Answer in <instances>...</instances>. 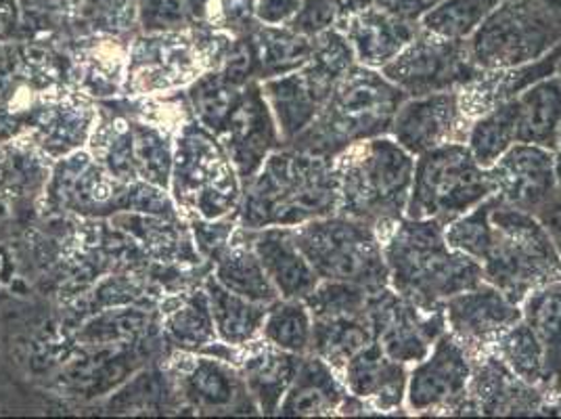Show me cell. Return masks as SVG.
Masks as SVG:
<instances>
[{
    "instance_id": "cell-13",
    "label": "cell",
    "mask_w": 561,
    "mask_h": 419,
    "mask_svg": "<svg viewBox=\"0 0 561 419\" xmlns=\"http://www.w3.org/2000/svg\"><path fill=\"white\" fill-rule=\"evenodd\" d=\"M471 122L461 110L457 91L413 97L398 107L390 137L417 158L443 145L468 143Z\"/></svg>"
},
{
    "instance_id": "cell-40",
    "label": "cell",
    "mask_w": 561,
    "mask_h": 419,
    "mask_svg": "<svg viewBox=\"0 0 561 419\" xmlns=\"http://www.w3.org/2000/svg\"><path fill=\"white\" fill-rule=\"evenodd\" d=\"M348 15L342 0H302L287 27L306 38H314L331 27H337Z\"/></svg>"
},
{
    "instance_id": "cell-41",
    "label": "cell",
    "mask_w": 561,
    "mask_h": 419,
    "mask_svg": "<svg viewBox=\"0 0 561 419\" xmlns=\"http://www.w3.org/2000/svg\"><path fill=\"white\" fill-rule=\"evenodd\" d=\"M133 156H135V166H139L145 179L158 185L168 183L170 158H168L164 143L158 139L156 133L145 128L137 131V135L133 137Z\"/></svg>"
},
{
    "instance_id": "cell-45",
    "label": "cell",
    "mask_w": 561,
    "mask_h": 419,
    "mask_svg": "<svg viewBox=\"0 0 561 419\" xmlns=\"http://www.w3.org/2000/svg\"><path fill=\"white\" fill-rule=\"evenodd\" d=\"M302 0H256V20L260 24L285 25L298 11Z\"/></svg>"
},
{
    "instance_id": "cell-21",
    "label": "cell",
    "mask_w": 561,
    "mask_h": 419,
    "mask_svg": "<svg viewBox=\"0 0 561 419\" xmlns=\"http://www.w3.org/2000/svg\"><path fill=\"white\" fill-rule=\"evenodd\" d=\"M351 390L344 380L314 354H306L287 395L279 405V416H342Z\"/></svg>"
},
{
    "instance_id": "cell-47",
    "label": "cell",
    "mask_w": 561,
    "mask_h": 419,
    "mask_svg": "<svg viewBox=\"0 0 561 419\" xmlns=\"http://www.w3.org/2000/svg\"><path fill=\"white\" fill-rule=\"evenodd\" d=\"M22 18V4L20 0H0V38L11 36Z\"/></svg>"
},
{
    "instance_id": "cell-11",
    "label": "cell",
    "mask_w": 561,
    "mask_h": 419,
    "mask_svg": "<svg viewBox=\"0 0 561 419\" xmlns=\"http://www.w3.org/2000/svg\"><path fill=\"white\" fill-rule=\"evenodd\" d=\"M374 342L398 363H421L446 331L445 308L423 310L397 294L390 285L369 296Z\"/></svg>"
},
{
    "instance_id": "cell-20",
    "label": "cell",
    "mask_w": 561,
    "mask_h": 419,
    "mask_svg": "<svg viewBox=\"0 0 561 419\" xmlns=\"http://www.w3.org/2000/svg\"><path fill=\"white\" fill-rule=\"evenodd\" d=\"M560 57L561 45L533 64L480 71L476 80H471L461 91H457L463 114L476 120L507 101H514L528 87L537 84L538 80L553 76Z\"/></svg>"
},
{
    "instance_id": "cell-17",
    "label": "cell",
    "mask_w": 561,
    "mask_h": 419,
    "mask_svg": "<svg viewBox=\"0 0 561 419\" xmlns=\"http://www.w3.org/2000/svg\"><path fill=\"white\" fill-rule=\"evenodd\" d=\"M409 370L371 342L352 356L340 377L351 395L365 400L369 416H407Z\"/></svg>"
},
{
    "instance_id": "cell-35",
    "label": "cell",
    "mask_w": 561,
    "mask_h": 419,
    "mask_svg": "<svg viewBox=\"0 0 561 419\" xmlns=\"http://www.w3.org/2000/svg\"><path fill=\"white\" fill-rule=\"evenodd\" d=\"M512 372L517 373L528 384L545 390V354L535 331L522 319L512 329H507L496 344L492 347ZM547 393V390H545ZM549 396V395H547Z\"/></svg>"
},
{
    "instance_id": "cell-48",
    "label": "cell",
    "mask_w": 561,
    "mask_h": 419,
    "mask_svg": "<svg viewBox=\"0 0 561 419\" xmlns=\"http://www.w3.org/2000/svg\"><path fill=\"white\" fill-rule=\"evenodd\" d=\"M187 7L188 20H204L211 0H183Z\"/></svg>"
},
{
    "instance_id": "cell-1",
    "label": "cell",
    "mask_w": 561,
    "mask_h": 419,
    "mask_svg": "<svg viewBox=\"0 0 561 419\" xmlns=\"http://www.w3.org/2000/svg\"><path fill=\"white\" fill-rule=\"evenodd\" d=\"M381 244L390 287L423 310L445 308L448 298L484 281L482 264L453 250L434 218L404 216Z\"/></svg>"
},
{
    "instance_id": "cell-10",
    "label": "cell",
    "mask_w": 561,
    "mask_h": 419,
    "mask_svg": "<svg viewBox=\"0 0 561 419\" xmlns=\"http://www.w3.org/2000/svg\"><path fill=\"white\" fill-rule=\"evenodd\" d=\"M471 354L446 329L430 354L409 370L407 411L415 416H471L468 384Z\"/></svg>"
},
{
    "instance_id": "cell-42",
    "label": "cell",
    "mask_w": 561,
    "mask_h": 419,
    "mask_svg": "<svg viewBox=\"0 0 561 419\" xmlns=\"http://www.w3.org/2000/svg\"><path fill=\"white\" fill-rule=\"evenodd\" d=\"M139 22L145 30L165 32L191 20L183 0H139Z\"/></svg>"
},
{
    "instance_id": "cell-43",
    "label": "cell",
    "mask_w": 561,
    "mask_h": 419,
    "mask_svg": "<svg viewBox=\"0 0 561 419\" xmlns=\"http://www.w3.org/2000/svg\"><path fill=\"white\" fill-rule=\"evenodd\" d=\"M440 2L443 0H375V7L398 20L421 24V20Z\"/></svg>"
},
{
    "instance_id": "cell-39",
    "label": "cell",
    "mask_w": 561,
    "mask_h": 419,
    "mask_svg": "<svg viewBox=\"0 0 561 419\" xmlns=\"http://www.w3.org/2000/svg\"><path fill=\"white\" fill-rule=\"evenodd\" d=\"M78 15L103 32H128L139 24V0H82Z\"/></svg>"
},
{
    "instance_id": "cell-6",
    "label": "cell",
    "mask_w": 561,
    "mask_h": 419,
    "mask_svg": "<svg viewBox=\"0 0 561 419\" xmlns=\"http://www.w3.org/2000/svg\"><path fill=\"white\" fill-rule=\"evenodd\" d=\"M291 234L321 280L352 283L369 294L390 285L383 244L369 225L331 214L291 227Z\"/></svg>"
},
{
    "instance_id": "cell-36",
    "label": "cell",
    "mask_w": 561,
    "mask_h": 419,
    "mask_svg": "<svg viewBox=\"0 0 561 419\" xmlns=\"http://www.w3.org/2000/svg\"><path fill=\"white\" fill-rule=\"evenodd\" d=\"M496 204V193L486 197L482 204L469 210L468 214L459 216L445 227L446 244L453 250L463 252L466 257L473 258L482 264L489 254L492 244L491 212Z\"/></svg>"
},
{
    "instance_id": "cell-38",
    "label": "cell",
    "mask_w": 561,
    "mask_h": 419,
    "mask_svg": "<svg viewBox=\"0 0 561 419\" xmlns=\"http://www.w3.org/2000/svg\"><path fill=\"white\" fill-rule=\"evenodd\" d=\"M170 333L183 349H199L214 338V317L210 301L195 296L191 303L170 319Z\"/></svg>"
},
{
    "instance_id": "cell-25",
    "label": "cell",
    "mask_w": 561,
    "mask_h": 419,
    "mask_svg": "<svg viewBox=\"0 0 561 419\" xmlns=\"http://www.w3.org/2000/svg\"><path fill=\"white\" fill-rule=\"evenodd\" d=\"M306 354H294L266 342L264 349L252 354L243 365V382L264 416L279 411L280 400L287 395Z\"/></svg>"
},
{
    "instance_id": "cell-5",
    "label": "cell",
    "mask_w": 561,
    "mask_h": 419,
    "mask_svg": "<svg viewBox=\"0 0 561 419\" xmlns=\"http://www.w3.org/2000/svg\"><path fill=\"white\" fill-rule=\"evenodd\" d=\"M491 223V250L482 260L484 281L522 304L538 287L561 280L560 254L537 216L503 204L496 195Z\"/></svg>"
},
{
    "instance_id": "cell-52",
    "label": "cell",
    "mask_w": 561,
    "mask_h": 419,
    "mask_svg": "<svg viewBox=\"0 0 561 419\" xmlns=\"http://www.w3.org/2000/svg\"><path fill=\"white\" fill-rule=\"evenodd\" d=\"M558 414H561V403H560V407H558Z\"/></svg>"
},
{
    "instance_id": "cell-4",
    "label": "cell",
    "mask_w": 561,
    "mask_h": 419,
    "mask_svg": "<svg viewBox=\"0 0 561 419\" xmlns=\"http://www.w3.org/2000/svg\"><path fill=\"white\" fill-rule=\"evenodd\" d=\"M409 97L379 70L356 64L329 94L319 116L285 147L335 160L354 143L390 135Z\"/></svg>"
},
{
    "instance_id": "cell-53",
    "label": "cell",
    "mask_w": 561,
    "mask_h": 419,
    "mask_svg": "<svg viewBox=\"0 0 561 419\" xmlns=\"http://www.w3.org/2000/svg\"><path fill=\"white\" fill-rule=\"evenodd\" d=\"M560 147H561V124H560Z\"/></svg>"
},
{
    "instance_id": "cell-30",
    "label": "cell",
    "mask_w": 561,
    "mask_h": 419,
    "mask_svg": "<svg viewBox=\"0 0 561 419\" xmlns=\"http://www.w3.org/2000/svg\"><path fill=\"white\" fill-rule=\"evenodd\" d=\"M210 310L214 327L227 344L241 347L250 342L266 319L271 304L252 303L239 294L229 292L218 281L210 283Z\"/></svg>"
},
{
    "instance_id": "cell-19",
    "label": "cell",
    "mask_w": 561,
    "mask_h": 419,
    "mask_svg": "<svg viewBox=\"0 0 561 419\" xmlns=\"http://www.w3.org/2000/svg\"><path fill=\"white\" fill-rule=\"evenodd\" d=\"M252 248L283 301H305L321 283L294 241L291 227L257 229Z\"/></svg>"
},
{
    "instance_id": "cell-12",
    "label": "cell",
    "mask_w": 561,
    "mask_h": 419,
    "mask_svg": "<svg viewBox=\"0 0 561 419\" xmlns=\"http://www.w3.org/2000/svg\"><path fill=\"white\" fill-rule=\"evenodd\" d=\"M468 396L471 416H551L547 393L512 372L492 350L473 356Z\"/></svg>"
},
{
    "instance_id": "cell-3",
    "label": "cell",
    "mask_w": 561,
    "mask_h": 419,
    "mask_svg": "<svg viewBox=\"0 0 561 419\" xmlns=\"http://www.w3.org/2000/svg\"><path fill=\"white\" fill-rule=\"evenodd\" d=\"M333 166L340 189L337 214L369 225L383 239L407 214L415 156L383 135L354 143Z\"/></svg>"
},
{
    "instance_id": "cell-18",
    "label": "cell",
    "mask_w": 561,
    "mask_h": 419,
    "mask_svg": "<svg viewBox=\"0 0 561 419\" xmlns=\"http://www.w3.org/2000/svg\"><path fill=\"white\" fill-rule=\"evenodd\" d=\"M337 27L351 41L360 66L381 70L420 34L421 24L398 20L374 4L360 13L346 15Z\"/></svg>"
},
{
    "instance_id": "cell-8",
    "label": "cell",
    "mask_w": 561,
    "mask_h": 419,
    "mask_svg": "<svg viewBox=\"0 0 561 419\" xmlns=\"http://www.w3.org/2000/svg\"><path fill=\"white\" fill-rule=\"evenodd\" d=\"M494 193L491 174L473 160L466 143H450L415 158L407 204L409 218H434L450 225Z\"/></svg>"
},
{
    "instance_id": "cell-9",
    "label": "cell",
    "mask_w": 561,
    "mask_h": 419,
    "mask_svg": "<svg viewBox=\"0 0 561 419\" xmlns=\"http://www.w3.org/2000/svg\"><path fill=\"white\" fill-rule=\"evenodd\" d=\"M379 71L413 99L461 91L482 70L471 59L468 41L445 38L421 25L420 34Z\"/></svg>"
},
{
    "instance_id": "cell-32",
    "label": "cell",
    "mask_w": 561,
    "mask_h": 419,
    "mask_svg": "<svg viewBox=\"0 0 561 419\" xmlns=\"http://www.w3.org/2000/svg\"><path fill=\"white\" fill-rule=\"evenodd\" d=\"M216 281L229 292L239 294L252 303L275 304L279 292L268 280L262 262L257 260L254 248H234L220 260Z\"/></svg>"
},
{
    "instance_id": "cell-2",
    "label": "cell",
    "mask_w": 561,
    "mask_h": 419,
    "mask_svg": "<svg viewBox=\"0 0 561 419\" xmlns=\"http://www.w3.org/2000/svg\"><path fill=\"white\" fill-rule=\"evenodd\" d=\"M337 204L340 189L333 160L280 147L250 181L241 220L250 231L298 227L337 214Z\"/></svg>"
},
{
    "instance_id": "cell-51",
    "label": "cell",
    "mask_w": 561,
    "mask_h": 419,
    "mask_svg": "<svg viewBox=\"0 0 561 419\" xmlns=\"http://www.w3.org/2000/svg\"><path fill=\"white\" fill-rule=\"evenodd\" d=\"M556 76H558V78L561 80V57L560 61H558V68H556Z\"/></svg>"
},
{
    "instance_id": "cell-7",
    "label": "cell",
    "mask_w": 561,
    "mask_h": 419,
    "mask_svg": "<svg viewBox=\"0 0 561 419\" xmlns=\"http://www.w3.org/2000/svg\"><path fill=\"white\" fill-rule=\"evenodd\" d=\"M468 45L480 70L538 61L561 45V0H503Z\"/></svg>"
},
{
    "instance_id": "cell-46",
    "label": "cell",
    "mask_w": 561,
    "mask_h": 419,
    "mask_svg": "<svg viewBox=\"0 0 561 419\" xmlns=\"http://www.w3.org/2000/svg\"><path fill=\"white\" fill-rule=\"evenodd\" d=\"M535 216L551 237V241H553V246H556V250H558L561 258V195H558L553 202H549L545 208L538 210Z\"/></svg>"
},
{
    "instance_id": "cell-22",
    "label": "cell",
    "mask_w": 561,
    "mask_h": 419,
    "mask_svg": "<svg viewBox=\"0 0 561 419\" xmlns=\"http://www.w3.org/2000/svg\"><path fill=\"white\" fill-rule=\"evenodd\" d=\"M522 319L535 331L545 354V390L551 416L561 403V280L547 283L524 298Z\"/></svg>"
},
{
    "instance_id": "cell-26",
    "label": "cell",
    "mask_w": 561,
    "mask_h": 419,
    "mask_svg": "<svg viewBox=\"0 0 561 419\" xmlns=\"http://www.w3.org/2000/svg\"><path fill=\"white\" fill-rule=\"evenodd\" d=\"M262 93L279 126L283 147L305 133L323 107L300 70L268 78L262 87Z\"/></svg>"
},
{
    "instance_id": "cell-49",
    "label": "cell",
    "mask_w": 561,
    "mask_h": 419,
    "mask_svg": "<svg viewBox=\"0 0 561 419\" xmlns=\"http://www.w3.org/2000/svg\"><path fill=\"white\" fill-rule=\"evenodd\" d=\"M344 2V7H346V11H348V15L351 13H360V11H365V9H369V7H374L375 0H342Z\"/></svg>"
},
{
    "instance_id": "cell-27",
    "label": "cell",
    "mask_w": 561,
    "mask_h": 419,
    "mask_svg": "<svg viewBox=\"0 0 561 419\" xmlns=\"http://www.w3.org/2000/svg\"><path fill=\"white\" fill-rule=\"evenodd\" d=\"M356 64L358 61L346 34L340 27H331L328 32L312 38V55L300 71L314 97L321 101V105H325L335 84Z\"/></svg>"
},
{
    "instance_id": "cell-28",
    "label": "cell",
    "mask_w": 561,
    "mask_h": 419,
    "mask_svg": "<svg viewBox=\"0 0 561 419\" xmlns=\"http://www.w3.org/2000/svg\"><path fill=\"white\" fill-rule=\"evenodd\" d=\"M257 48V78H277L302 70L312 55V38L291 32L287 25L257 22L252 30Z\"/></svg>"
},
{
    "instance_id": "cell-23",
    "label": "cell",
    "mask_w": 561,
    "mask_h": 419,
    "mask_svg": "<svg viewBox=\"0 0 561 419\" xmlns=\"http://www.w3.org/2000/svg\"><path fill=\"white\" fill-rule=\"evenodd\" d=\"M374 342V327L369 308L358 313H340L328 317H312L310 354L323 359L329 367L342 375L354 354Z\"/></svg>"
},
{
    "instance_id": "cell-50",
    "label": "cell",
    "mask_w": 561,
    "mask_h": 419,
    "mask_svg": "<svg viewBox=\"0 0 561 419\" xmlns=\"http://www.w3.org/2000/svg\"><path fill=\"white\" fill-rule=\"evenodd\" d=\"M553 168H556V183H558V193L561 195V147L558 149V151H556Z\"/></svg>"
},
{
    "instance_id": "cell-31",
    "label": "cell",
    "mask_w": 561,
    "mask_h": 419,
    "mask_svg": "<svg viewBox=\"0 0 561 419\" xmlns=\"http://www.w3.org/2000/svg\"><path fill=\"white\" fill-rule=\"evenodd\" d=\"M517 143V99L507 101L484 116L476 117L469 128L468 145L473 160L482 168L492 163L510 151Z\"/></svg>"
},
{
    "instance_id": "cell-24",
    "label": "cell",
    "mask_w": 561,
    "mask_h": 419,
    "mask_svg": "<svg viewBox=\"0 0 561 419\" xmlns=\"http://www.w3.org/2000/svg\"><path fill=\"white\" fill-rule=\"evenodd\" d=\"M561 80L553 73L517 97V143L560 149Z\"/></svg>"
},
{
    "instance_id": "cell-16",
    "label": "cell",
    "mask_w": 561,
    "mask_h": 419,
    "mask_svg": "<svg viewBox=\"0 0 561 419\" xmlns=\"http://www.w3.org/2000/svg\"><path fill=\"white\" fill-rule=\"evenodd\" d=\"M225 135L231 160L243 181H252L264 160L283 147L279 126L262 89L254 82L241 94Z\"/></svg>"
},
{
    "instance_id": "cell-29",
    "label": "cell",
    "mask_w": 561,
    "mask_h": 419,
    "mask_svg": "<svg viewBox=\"0 0 561 419\" xmlns=\"http://www.w3.org/2000/svg\"><path fill=\"white\" fill-rule=\"evenodd\" d=\"M248 386L231 370L216 361H199L187 377V396L206 409H248L254 414L256 403L248 396ZM245 414V411H243Z\"/></svg>"
},
{
    "instance_id": "cell-34",
    "label": "cell",
    "mask_w": 561,
    "mask_h": 419,
    "mask_svg": "<svg viewBox=\"0 0 561 419\" xmlns=\"http://www.w3.org/2000/svg\"><path fill=\"white\" fill-rule=\"evenodd\" d=\"M503 0H443L434 7L421 25L438 36L468 41Z\"/></svg>"
},
{
    "instance_id": "cell-15",
    "label": "cell",
    "mask_w": 561,
    "mask_h": 419,
    "mask_svg": "<svg viewBox=\"0 0 561 419\" xmlns=\"http://www.w3.org/2000/svg\"><path fill=\"white\" fill-rule=\"evenodd\" d=\"M553 160L556 151L551 149L515 143L489 168L494 193L503 204L535 216L560 195Z\"/></svg>"
},
{
    "instance_id": "cell-44",
    "label": "cell",
    "mask_w": 561,
    "mask_h": 419,
    "mask_svg": "<svg viewBox=\"0 0 561 419\" xmlns=\"http://www.w3.org/2000/svg\"><path fill=\"white\" fill-rule=\"evenodd\" d=\"M82 0H20L22 15L32 20H55L80 9Z\"/></svg>"
},
{
    "instance_id": "cell-14",
    "label": "cell",
    "mask_w": 561,
    "mask_h": 419,
    "mask_svg": "<svg viewBox=\"0 0 561 419\" xmlns=\"http://www.w3.org/2000/svg\"><path fill=\"white\" fill-rule=\"evenodd\" d=\"M446 329L473 356L492 350L496 340L522 321V306L489 281L459 292L445 303Z\"/></svg>"
},
{
    "instance_id": "cell-33",
    "label": "cell",
    "mask_w": 561,
    "mask_h": 419,
    "mask_svg": "<svg viewBox=\"0 0 561 419\" xmlns=\"http://www.w3.org/2000/svg\"><path fill=\"white\" fill-rule=\"evenodd\" d=\"M262 336L268 344L294 354H310L312 317L305 301H283L271 304L262 324Z\"/></svg>"
},
{
    "instance_id": "cell-37",
    "label": "cell",
    "mask_w": 561,
    "mask_h": 419,
    "mask_svg": "<svg viewBox=\"0 0 561 419\" xmlns=\"http://www.w3.org/2000/svg\"><path fill=\"white\" fill-rule=\"evenodd\" d=\"M241 94L239 87L227 82L222 73H214L202 78L193 87L191 99L202 122L214 133H225L241 101Z\"/></svg>"
}]
</instances>
